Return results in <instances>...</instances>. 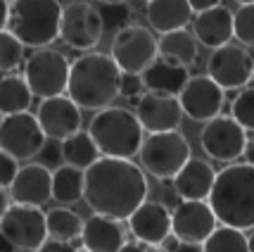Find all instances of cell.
Masks as SVG:
<instances>
[{
	"label": "cell",
	"instance_id": "obj_1",
	"mask_svg": "<svg viewBox=\"0 0 254 252\" xmlns=\"http://www.w3.org/2000/svg\"><path fill=\"white\" fill-rule=\"evenodd\" d=\"M147 190L150 188L143 167H138L133 160L100 155L98 162L86 169L83 200L93 212L112 219H128L138 205L147 200Z\"/></svg>",
	"mask_w": 254,
	"mask_h": 252
},
{
	"label": "cell",
	"instance_id": "obj_2",
	"mask_svg": "<svg viewBox=\"0 0 254 252\" xmlns=\"http://www.w3.org/2000/svg\"><path fill=\"white\" fill-rule=\"evenodd\" d=\"M119 79L122 69L105 53H83L69 67L66 95L81 110H105L119 98Z\"/></svg>",
	"mask_w": 254,
	"mask_h": 252
},
{
	"label": "cell",
	"instance_id": "obj_3",
	"mask_svg": "<svg viewBox=\"0 0 254 252\" xmlns=\"http://www.w3.org/2000/svg\"><path fill=\"white\" fill-rule=\"evenodd\" d=\"M207 202L219 224L240 231L254 229V167L231 162L216 171Z\"/></svg>",
	"mask_w": 254,
	"mask_h": 252
},
{
	"label": "cell",
	"instance_id": "obj_4",
	"mask_svg": "<svg viewBox=\"0 0 254 252\" xmlns=\"http://www.w3.org/2000/svg\"><path fill=\"white\" fill-rule=\"evenodd\" d=\"M88 133L93 136L100 155L122 157V160H133L140 153V145L145 141V131L135 112L117 105L95 112V117L90 119Z\"/></svg>",
	"mask_w": 254,
	"mask_h": 252
},
{
	"label": "cell",
	"instance_id": "obj_5",
	"mask_svg": "<svg viewBox=\"0 0 254 252\" xmlns=\"http://www.w3.org/2000/svg\"><path fill=\"white\" fill-rule=\"evenodd\" d=\"M62 5L60 0H14L10 2L7 31H12L24 48H45L60 38Z\"/></svg>",
	"mask_w": 254,
	"mask_h": 252
},
{
	"label": "cell",
	"instance_id": "obj_6",
	"mask_svg": "<svg viewBox=\"0 0 254 252\" xmlns=\"http://www.w3.org/2000/svg\"><path fill=\"white\" fill-rule=\"evenodd\" d=\"M138 157L145 174L155 176L159 181H169L192 157V153L188 138L181 131H162L145 136Z\"/></svg>",
	"mask_w": 254,
	"mask_h": 252
},
{
	"label": "cell",
	"instance_id": "obj_7",
	"mask_svg": "<svg viewBox=\"0 0 254 252\" xmlns=\"http://www.w3.org/2000/svg\"><path fill=\"white\" fill-rule=\"evenodd\" d=\"M69 67L71 65L64 53H60L50 45L36 48L24 60V79L31 88L33 98H53V95L66 93Z\"/></svg>",
	"mask_w": 254,
	"mask_h": 252
},
{
	"label": "cell",
	"instance_id": "obj_8",
	"mask_svg": "<svg viewBox=\"0 0 254 252\" xmlns=\"http://www.w3.org/2000/svg\"><path fill=\"white\" fill-rule=\"evenodd\" d=\"M102 36H105L102 17L95 5H90L86 0H74L62 7L60 38L69 48H74L78 53H90L102 41Z\"/></svg>",
	"mask_w": 254,
	"mask_h": 252
},
{
	"label": "cell",
	"instance_id": "obj_9",
	"mask_svg": "<svg viewBox=\"0 0 254 252\" xmlns=\"http://www.w3.org/2000/svg\"><path fill=\"white\" fill-rule=\"evenodd\" d=\"M112 60L124 74H140L157 57V38L140 24H128L112 38Z\"/></svg>",
	"mask_w": 254,
	"mask_h": 252
},
{
	"label": "cell",
	"instance_id": "obj_10",
	"mask_svg": "<svg viewBox=\"0 0 254 252\" xmlns=\"http://www.w3.org/2000/svg\"><path fill=\"white\" fill-rule=\"evenodd\" d=\"M199 145L211 160L231 165L243 157L245 145H247V131L231 114H219L214 119L204 121V129L199 133Z\"/></svg>",
	"mask_w": 254,
	"mask_h": 252
},
{
	"label": "cell",
	"instance_id": "obj_11",
	"mask_svg": "<svg viewBox=\"0 0 254 252\" xmlns=\"http://www.w3.org/2000/svg\"><path fill=\"white\" fill-rule=\"evenodd\" d=\"M0 231L7 241L22 252H33L48 238L45 212L33 205L12 202L0 219Z\"/></svg>",
	"mask_w": 254,
	"mask_h": 252
},
{
	"label": "cell",
	"instance_id": "obj_12",
	"mask_svg": "<svg viewBox=\"0 0 254 252\" xmlns=\"http://www.w3.org/2000/svg\"><path fill=\"white\" fill-rule=\"evenodd\" d=\"M45 141L48 138H45L43 129L31 112L5 114L0 119V150L12 155L17 162L36 157Z\"/></svg>",
	"mask_w": 254,
	"mask_h": 252
},
{
	"label": "cell",
	"instance_id": "obj_13",
	"mask_svg": "<svg viewBox=\"0 0 254 252\" xmlns=\"http://www.w3.org/2000/svg\"><path fill=\"white\" fill-rule=\"evenodd\" d=\"M254 65L250 53L243 45L226 43L221 48L211 50L209 60H207V77L221 86L223 90H240L252 81Z\"/></svg>",
	"mask_w": 254,
	"mask_h": 252
},
{
	"label": "cell",
	"instance_id": "obj_14",
	"mask_svg": "<svg viewBox=\"0 0 254 252\" xmlns=\"http://www.w3.org/2000/svg\"><path fill=\"white\" fill-rule=\"evenodd\" d=\"M135 117H138L145 133H162L178 131L186 114H183V107H181L176 95L145 90L135 100Z\"/></svg>",
	"mask_w": 254,
	"mask_h": 252
},
{
	"label": "cell",
	"instance_id": "obj_15",
	"mask_svg": "<svg viewBox=\"0 0 254 252\" xmlns=\"http://www.w3.org/2000/svg\"><path fill=\"white\" fill-rule=\"evenodd\" d=\"M223 98H226V90L216 86L209 77H190L183 90L178 93L183 114L192 121H202V124L221 114Z\"/></svg>",
	"mask_w": 254,
	"mask_h": 252
},
{
	"label": "cell",
	"instance_id": "obj_16",
	"mask_svg": "<svg viewBox=\"0 0 254 252\" xmlns=\"http://www.w3.org/2000/svg\"><path fill=\"white\" fill-rule=\"evenodd\" d=\"M216 226H219V221L207 200H181L171 209V231L183 243L202 245Z\"/></svg>",
	"mask_w": 254,
	"mask_h": 252
},
{
	"label": "cell",
	"instance_id": "obj_17",
	"mask_svg": "<svg viewBox=\"0 0 254 252\" xmlns=\"http://www.w3.org/2000/svg\"><path fill=\"white\" fill-rule=\"evenodd\" d=\"M36 119L41 124L45 138L53 141H64L66 136L81 131V107L66 93L41 100Z\"/></svg>",
	"mask_w": 254,
	"mask_h": 252
},
{
	"label": "cell",
	"instance_id": "obj_18",
	"mask_svg": "<svg viewBox=\"0 0 254 252\" xmlns=\"http://www.w3.org/2000/svg\"><path fill=\"white\" fill-rule=\"evenodd\" d=\"M10 195L19 205H33V207L48 205L53 200V171L41 162L19 167L10 186Z\"/></svg>",
	"mask_w": 254,
	"mask_h": 252
},
{
	"label": "cell",
	"instance_id": "obj_19",
	"mask_svg": "<svg viewBox=\"0 0 254 252\" xmlns=\"http://www.w3.org/2000/svg\"><path fill=\"white\" fill-rule=\"evenodd\" d=\"M126 221H128L133 238L147 243V245H159L171 233V209L157 200L140 202L138 209Z\"/></svg>",
	"mask_w": 254,
	"mask_h": 252
},
{
	"label": "cell",
	"instance_id": "obj_20",
	"mask_svg": "<svg viewBox=\"0 0 254 252\" xmlns=\"http://www.w3.org/2000/svg\"><path fill=\"white\" fill-rule=\"evenodd\" d=\"M124 243H126V231L119 219H112L98 212L83 219L81 245L86 252H119Z\"/></svg>",
	"mask_w": 254,
	"mask_h": 252
},
{
	"label": "cell",
	"instance_id": "obj_21",
	"mask_svg": "<svg viewBox=\"0 0 254 252\" xmlns=\"http://www.w3.org/2000/svg\"><path fill=\"white\" fill-rule=\"evenodd\" d=\"M192 33L204 48H221L233 41V12L226 5H216L204 12H197L192 19Z\"/></svg>",
	"mask_w": 254,
	"mask_h": 252
},
{
	"label": "cell",
	"instance_id": "obj_22",
	"mask_svg": "<svg viewBox=\"0 0 254 252\" xmlns=\"http://www.w3.org/2000/svg\"><path fill=\"white\" fill-rule=\"evenodd\" d=\"M214 178H216V171L207 160L190 157L171 181L181 200H207L214 186Z\"/></svg>",
	"mask_w": 254,
	"mask_h": 252
},
{
	"label": "cell",
	"instance_id": "obj_23",
	"mask_svg": "<svg viewBox=\"0 0 254 252\" xmlns=\"http://www.w3.org/2000/svg\"><path fill=\"white\" fill-rule=\"evenodd\" d=\"M140 79H143L145 90L164 93V95H176L178 98V93L188 84L190 72H188V67L157 55L155 60L140 72Z\"/></svg>",
	"mask_w": 254,
	"mask_h": 252
},
{
	"label": "cell",
	"instance_id": "obj_24",
	"mask_svg": "<svg viewBox=\"0 0 254 252\" xmlns=\"http://www.w3.org/2000/svg\"><path fill=\"white\" fill-rule=\"evenodd\" d=\"M192 14L195 12L188 0H147V7H145V19L150 24V29L159 36L176 29H188Z\"/></svg>",
	"mask_w": 254,
	"mask_h": 252
},
{
	"label": "cell",
	"instance_id": "obj_25",
	"mask_svg": "<svg viewBox=\"0 0 254 252\" xmlns=\"http://www.w3.org/2000/svg\"><path fill=\"white\" fill-rule=\"evenodd\" d=\"M157 55L178 62L183 67H190L197 62L199 55V43L195 38V33L188 29H176V31L162 33L157 38Z\"/></svg>",
	"mask_w": 254,
	"mask_h": 252
},
{
	"label": "cell",
	"instance_id": "obj_26",
	"mask_svg": "<svg viewBox=\"0 0 254 252\" xmlns=\"http://www.w3.org/2000/svg\"><path fill=\"white\" fill-rule=\"evenodd\" d=\"M83 186H86V171L71 165H60L53 169V200L60 205H76L83 200Z\"/></svg>",
	"mask_w": 254,
	"mask_h": 252
},
{
	"label": "cell",
	"instance_id": "obj_27",
	"mask_svg": "<svg viewBox=\"0 0 254 252\" xmlns=\"http://www.w3.org/2000/svg\"><path fill=\"white\" fill-rule=\"evenodd\" d=\"M33 102V93L26 79L17 74H7L0 79V114H17V112H29Z\"/></svg>",
	"mask_w": 254,
	"mask_h": 252
},
{
	"label": "cell",
	"instance_id": "obj_28",
	"mask_svg": "<svg viewBox=\"0 0 254 252\" xmlns=\"http://www.w3.org/2000/svg\"><path fill=\"white\" fill-rule=\"evenodd\" d=\"M62 143V160H64V165H71L76 167V169H88L93 162H98L100 160V150L95 141H93V136L88 131H76L71 133V136H66Z\"/></svg>",
	"mask_w": 254,
	"mask_h": 252
},
{
	"label": "cell",
	"instance_id": "obj_29",
	"mask_svg": "<svg viewBox=\"0 0 254 252\" xmlns=\"http://www.w3.org/2000/svg\"><path fill=\"white\" fill-rule=\"evenodd\" d=\"M45 226H48V236L50 238L74 243L76 238H81L83 219L74 209H69L66 205H60V207H53L50 212H45Z\"/></svg>",
	"mask_w": 254,
	"mask_h": 252
},
{
	"label": "cell",
	"instance_id": "obj_30",
	"mask_svg": "<svg viewBox=\"0 0 254 252\" xmlns=\"http://www.w3.org/2000/svg\"><path fill=\"white\" fill-rule=\"evenodd\" d=\"M202 252H250L245 231L233 226H216L202 243Z\"/></svg>",
	"mask_w": 254,
	"mask_h": 252
},
{
	"label": "cell",
	"instance_id": "obj_31",
	"mask_svg": "<svg viewBox=\"0 0 254 252\" xmlns=\"http://www.w3.org/2000/svg\"><path fill=\"white\" fill-rule=\"evenodd\" d=\"M24 62V43L12 31H0V72H14Z\"/></svg>",
	"mask_w": 254,
	"mask_h": 252
},
{
	"label": "cell",
	"instance_id": "obj_32",
	"mask_svg": "<svg viewBox=\"0 0 254 252\" xmlns=\"http://www.w3.org/2000/svg\"><path fill=\"white\" fill-rule=\"evenodd\" d=\"M231 117L245 131H254V86L240 88V93L231 102Z\"/></svg>",
	"mask_w": 254,
	"mask_h": 252
},
{
	"label": "cell",
	"instance_id": "obj_33",
	"mask_svg": "<svg viewBox=\"0 0 254 252\" xmlns=\"http://www.w3.org/2000/svg\"><path fill=\"white\" fill-rule=\"evenodd\" d=\"M98 10L100 17H102V29L105 31L117 33L119 29L131 24L133 10L128 7V2H102Z\"/></svg>",
	"mask_w": 254,
	"mask_h": 252
},
{
	"label": "cell",
	"instance_id": "obj_34",
	"mask_svg": "<svg viewBox=\"0 0 254 252\" xmlns=\"http://www.w3.org/2000/svg\"><path fill=\"white\" fill-rule=\"evenodd\" d=\"M233 38L245 48H254V2L240 5L238 12H233Z\"/></svg>",
	"mask_w": 254,
	"mask_h": 252
},
{
	"label": "cell",
	"instance_id": "obj_35",
	"mask_svg": "<svg viewBox=\"0 0 254 252\" xmlns=\"http://www.w3.org/2000/svg\"><path fill=\"white\" fill-rule=\"evenodd\" d=\"M143 93H145V86H143L140 74H124L122 72V79H119V95H122V98H128V100H138Z\"/></svg>",
	"mask_w": 254,
	"mask_h": 252
},
{
	"label": "cell",
	"instance_id": "obj_36",
	"mask_svg": "<svg viewBox=\"0 0 254 252\" xmlns=\"http://www.w3.org/2000/svg\"><path fill=\"white\" fill-rule=\"evenodd\" d=\"M38 157H41V165L43 167H48V169H50V167L57 169V167L64 162V160H62V143L48 138V141L43 143V148H41Z\"/></svg>",
	"mask_w": 254,
	"mask_h": 252
},
{
	"label": "cell",
	"instance_id": "obj_37",
	"mask_svg": "<svg viewBox=\"0 0 254 252\" xmlns=\"http://www.w3.org/2000/svg\"><path fill=\"white\" fill-rule=\"evenodd\" d=\"M17 171H19L17 160L12 155H7L5 150H0V188H10Z\"/></svg>",
	"mask_w": 254,
	"mask_h": 252
},
{
	"label": "cell",
	"instance_id": "obj_38",
	"mask_svg": "<svg viewBox=\"0 0 254 252\" xmlns=\"http://www.w3.org/2000/svg\"><path fill=\"white\" fill-rule=\"evenodd\" d=\"M33 252H78V250L74 248V243L57 241V238H50V236H48Z\"/></svg>",
	"mask_w": 254,
	"mask_h": 252
},
{
	"label": "cell",
	"instance_id": "obj_39",
	"mask_svg": "<svg viewBox=\"0 0 254 252\" xmlns=\"http://www.w3.org/2000/svg\"><path fill=\"white\" fill-rule=\"evenodd\" d=\"M119 252H159V250H157V245H147L143 241H131V243L126 241Z\"/></svg>",
	"mask_w": 254,
	"mask_h": 252
},
{
	"label": "cell",
	"instance_id": "obj_40",
	"mask_svg": "<svg viewBox=\"0 0 254 252\" xmlns=\"http://www.w3.org/2000/svg\"><path fill=\"white\" fill-rule=\"evenodd\" d=\"M181 243H183V241L178 238V236L174 233V231H171V233L166 236L164 241H162L159 245H157V250H159V252H174V250L178 248V245H181Z\"/></svg>",
	"mask_w": 254,
	"mask_h": 252
},
{
	"label": "cell",
	"instance_id": "obj_41",
	"mask_svg": "<svg viewBox=\"0 0 254 252\" xmlns=\"http://www.w3.org/2000/svg\"><path fill=\"white\" fill-rule=\"evenodd\" d=\"M192 12L197 14V12H204L209 10V7H216V5H221V0H188Z\"/></svg>",
	"mask_w": 254,
	"mask_h": 252
},
{
	"label": "cell",
	"instance_id": "obj_42",
	"mask_svg": "<svg viewBox=\"0 0 254 252\" xmlns=\"http://www.w3.org/2000/svg\"><path fill=\"white\" fill-rule=\"evenodd\" d=\"M7 17H10V2L0 0V31L7 29Z\"/></svg>",
	"mask_w": 254,
	"mask_h": 252
},
{
	"label": "cell",
	"instance_id": "obj_43",
	"mask_svg": "<svg viewBox=\"0 0 254 252\" xmlns=\"http://www.w3.org/2000/svg\"><path fill=\"white\" fill-rule=\"evenodd\" d=\"M243 157H245V162H247V165L254 167V136L252 138H247V145H245Z\"/></svg>",
	"mask_w": 254,
	"mask_h": 252
},
{
	"label": "cell",
	"instance_id": "obj_44",
	"mask_svg": "<svg viewBox=\"0 0 254 252\" xmlns=\"http://www.w3.org/2000/svg\"><path fill=\"white\" fill-rule=\"evenodd\" d=\"M174 252H202V245H197V243H181Z\"/></svg>",
	"mask_w": 254,
	"mask_h": 252
},
{
	"label": "cell",
	"instance_id": "obj_45",
	"mask_svg": "<svg viewBox=\"0 0 254 252\" xmlns=\"http://www.w3.org/2000/svg\"><path fill=\"white\" fill-rule=\"evenodd\" d=\"M0 252H17V248L2 236V231H0Z\"/></svg>",
	"mask_w": 254,
	"mask_h": 252
},
{
	"label": "cell",
	"instance_id": "obj_46",
	"mask_svg": "<svg viewBox=\"0 0 254 252\" xmlns=\"http://www.w3.org/2000/svg\"><path fill=\"white\" fill-rule=\"evenodd\" d=\"M10 207V200H7V193H5V188H0V219H2V214H5V209Z\"/></svg>",
	"mask_w": 254,
	"mask_h": 252
},
{
	"label": "cell",
	"instance_id": "obj_47",
	"mask_svg": "<svg viewBox=\"0 0 254 252\" xmlns=\"http://www.w3.org/2000/svg\"><path fill=\"white\" fill-rule=\"evenodd\" d=\"M247 250L254 252V233H252V236H247Z\"/></svg>",
	"mask_w": 254,
	"mask_h": 252
},
{
	"label": "cell",
	"instance_id": "obj_48",
	"mask_svg": "<svg viewBox=\"0 0 254 252\" xmlns=\"http://www.w3.org/2000/svg\"><path fill=\"white\" fill-rule=\"evenodd\" d=\"M235 2H240V5H250V2H254V0H235Z\"/></svg>",
	"mask_w": 254,
	"mask_h": 252
},
{
	"label": "cell",
	"instance_id": "obj_49",
	"mask_svg": "<svg viewBox=\"0 0 254 252\" xmlns=\"http://www.w3.org/2000/svg\"><path fill=\"white\" fill-rule=\"evenodd\" d=\"M100 2H126V0H100Z\"/></svg>",
	"mask_w": 254,
	"mask_h": 252
},
{
	"label": "cell",
	"instance_id": "obj_50",
	"mask_svg": "<svg viewBox=\"0 0 254 252\" xmlns=\"http://www.w3.org/2000/svg\"><path fill=\"white\" fill-rule=\"evenodd\" d=\"M247 53H250V57H252V65H254V48H250Z\"/></svg>",
	"mask_w": 254,
	"mask_h": 252
},
{
	"label": "cell",
	"instance_id": "obj_51",
	"mask_svg": "<svg viewBox=\"0 0 254 252\" xmlns=\"http://www.w3.org/2000/svg\"><path fill=\"white\" fill-rule=\"evenodd\" d=\"M5 2H14V0H5Z\"/></svg>",
	"mask_w": 254,
	"mask_h": 252
},
{
	"label": "cell",
	"instance_id": "obj_52",
	"mask_svg": "<svg viewBox=\"0 0 254 252\" xmlns=\"http://www.w3.org/2000/svg\"><path fill=\"white\" fill-rule=\"evenodd\" d=\"M252 81H254V74H252Z\"/></svg>",
	"mask_w": 254,
	"mask_h": 252
}]
</instances>
